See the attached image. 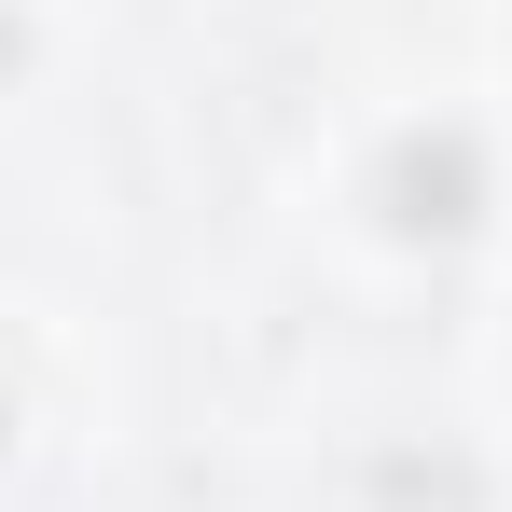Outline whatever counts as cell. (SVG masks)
Listing matches in <instances>:
<instances>
[{"label": "cell", "mask_w": 512, "mask_h": 512, "mask_svg": "<svg viewBox=\"0 0 512 512\" xmlns=\"http://www.w3.org/2000/svg\"><path fill=\"white\" fill-rule=\"evenodd\" d=\"M374 208H388V236H416V250L471 236V222H485V139H471V125H402L388 167H374Z\"/></svg>", "instance_id": "obj_1"}, {"label": "cell", "mask_w": 512, "mask_h": 512, "mask_svg": "<svg viewBox=\"0 0 512 512\" xmlns=\"http://www.w3.org/2000/svg\"><path fill=\"white\" fill-rule=\"evenodd\" d=\"M0 70H14V14H0Z\"/></svg>", "instance_id": "obj_2"}, {"label": "cell", "mask_w": 512, "mask_h": 512, "mask_svg": "<svg viewBox=\"0 0 512 512\" xmlns=\"http://www.w3.org/2000/svg\"><path fill=\"white\" fill-rule=\"evenodd\" d=\"M0 457H14V402H0Z\"/></svg>", "instance_id": "obj_3"}]
</instances>
